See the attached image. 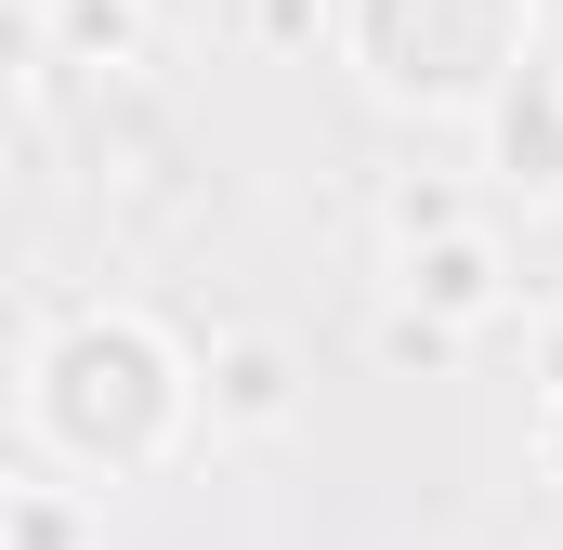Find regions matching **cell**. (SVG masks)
Wrapping results in <instances>:
<instances>
[{
  "instance_id": "6da1fadb",
  "label": "cell",
  "mask_w": 563,
  "mask_h": 550,
  "mask_svg": "<svg viewBox=\"0 0 563 550\" xmlns=\"http://www.w3.org/2000/svg\"><path fill=\"white\" fill-rule=\"evenodd\" d=\"M197 407V381L170 367V341L144 328V315H92V328H66L53 354H40V432H66L79 459H106V472H144L170 432Z\"/></svg>"
},
{
  "instance_id": "7a4b0ae2",
  "label": "cell",
  "mask_w": 563,
  "mask_h": 550,
  "mask_svg": "<svg viewBox=\"0 0 563 550\" xmlns=\"http://www.w3.org/2000/svg\"><path fill=\"white\" fill-rule=\"evenodd\" d=\"M525 13H538V0H367L380 92H420V106L498 92V66L525 53Z\"/></svg>"
},
{
  "instance_id": "3957f363",
  "label": "cell",
  "mask_w": 563,
  "mask_h": 550,
  "mask_svg": "<svg viewBox=\"0 0 563 550\" xmlns=\"http://www.w3.org/2000/svg\"><path fill=\"white\" fill-rule=\"evenodd\" d=\"M288 407H301V367H288L276 341H223L210 381H197V419H210V432H276Z\"/></svg>"
},
{
  "instance_id": "277c9868",
  "label": "cell",
  "mask_w": 563,
  "mask_h": 550,
  "mask_svg": "<svg viewBox=\"0 0 563 550\" xmlns=\"http://www.w3.org/2000/svg\"><path fill=\"white\" fill-rule=\"evenodd\" d=\"M394 275H407V301H420V315H445L459 341H472V328H485V315L511 301V275H498V250H485V237H445V250H407Z\"/></svg>"
},
{
  "instance_id": "5b68a950",
  "label": "cell",
  "mask_w": 563,
  "mask_h": 550,
  "mask_svg": "<svg viewBox=\"0 0 563 550\" xmlns=\"http://www.w3.org/2000/svg\"><path fill=\"white\" fill-rule=\"evenodd\" d=\"M40 40H53L66 66H132L144 40H157V13H144V0H40Z\"/></svg>"
},
{
  "instance_id": "8992f818",
  "label": "cell",
  "mask_w": 563,
  "mask_h": 550,
  "mask_svg": "<svg viewBox=\"0 0 563 550\" xmlns=\"http://www.w3.org/2000/svg\"><path fill=\"white\" fill-rule=\"evenodd\" d=\"M380 223H394V250H445V237H472V223H459V184H394Z\"/></svg>"
},
{
  "instance_id": "52a82bcc",
  "label": "cell",
  "mask_w": 563,
  "mask_h": 550,
  "mask_svg": "<svg viewBox=\"0 0 563 550\" xmlns=\"http://www.w3.org/2000/svg\"><path fill=\"white\" fill-rule=\"evenodd\" d=\"M380 354H394V367H445V354H459V328L420 315V301H394V315H380Z\"/></svg>"
},
{
  "instance_id": "ba28073f",
  "label": "cell",
  "mask_w": 563,
  "mask_h": 550,
  "mask_svg": "<svg viewBox=\"0 0 563 550\" xmlns=\"http://www.w3.org/2000/svg\"><path fill=\"white\" fill-rule=\"evenodd\" d=\"M79 538H92V525H79L53 485H13V550H79Z\"/></svg>"
},
{
  "instance_id": "9c48e42d",
  "label": "cell",
  "mask_w": 563,
  "mask_h": 550,
  "mask_svg": "<svg viewBox=\"0 0 563 550\" xmlns=\"http://www.w3.org/2000/svg\"><path fill=\"white\" fill-rule=\"evenodd\" d=\"M263 40H328V0H250Z\"/></svg>"
},
{
  "instance_id": "30bf717a",
  "label": "cell",
  "mask_w": 563,
  "mask_h": 550,
  "mask_svg": "<svg viewBox=\"0 0 563 550\" xmlns=\"http://www.w3.org/2000/svg\"><path fill=\"white\" fill-rule=\"evenodd\" d=\"M538 459H551V472H563V394H551V407H538Z\"/></svg>"
}]
</instances>
